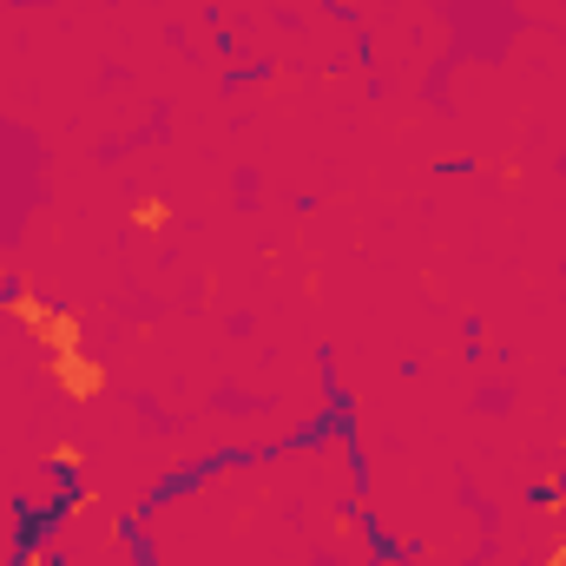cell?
Instances as JSON below:
<instances>
[{
  "mask_svg": "<svg viewBox=\"0 0 566 566\" xmlns=\"http://www.w3.org/2000/svg\"><path fill=\"white\" fill-rule=\"evenodd\" d=\"M7 316H13L20 329H40V323H46V303L33 296V283H27V277H20V290H13V296H7Z\"/></svg>",
  "mask_w": 566,
  "mask_h": 566,
  "instance_id": "3957f363",
  "label": "cell"
},
{
  "mask_svg": "<svg viewBox=\"0 0 566 566\" xmlns=\"http://www.w3.org/2000/svg\"><path fill=\"white\" fill-rule=\"evenodd\" d=\"M133 224H139V231H165V224H171V198H158V191L133 198Z\"/></svg>",
  "mask_w": 566,
  "mask_h": 566,
  "instance_id": "277c9868",
  "label": "cell"
},
{
  "mask_svg": "<svg viewBox=\"0 0 566 566\" xmlns=\"http://www.w3.org/2000/svg\"><path fill=\"white\" fill-rule=\"evenodd\" d=\"M13 566H60V560H53L46 547H27V554H20V560H13Z\"/></svg>",
  "mask_w": 566,
  "mask_h": 566,
  "instance_id": "ba28073f",
  "label": "cell"
},
{
  "mask_svg": "<svg viewBox=\"0 0 566 566\" xmlns=\"http://www.w3.org/2000/svg\"><path fill=\"white\" fill-rule=\"evenodd\" d=\"M53 468H60V474H80V468H86V448H80V441H60V448H53Z\"/></svg>",
  "mask_w": 566,
  "mask_h": 566,
  "instance_id": "8992f818",
  "label": "cell"
},
{
  "mask_svg": "<svg viewBox=\"0 0 566 566\" xmlns=\"http://www.w3.org/2000/svg\"><path fill=\"white\" fill-rule=\"evenodd\" d=\"M93 507H99V494H93V488H73V494H66V514H73V521H86Z\"/></svg>",
  "mask_w": 566,
  "mask_h": 566,
  "instance_id": "52a82bcc",
  "label": "cell"
},
{
  "mask_svg": "<svg viewBox=\"0 0 566 566\" xmlns=\"http://www.w3.org/2000/svg\"><path fill=\"white\" fill-rule=\"evenodd\" d=\"M547 566H566V541L560 547H547Z\"/></svg>",
  "mask_w": 566,
  "mask_h": 566,
  "instance_id": "9c48e42d",
  "label": "cell"
},
{
  "mask_svg": "<svg viewBox=\"0 0 566 566\" xmlns=\"http://www.w3.org/2000/svg\"><path fill=\"white\" fill-rule=\"evenodd\" d=\"M534 501H541L547 514H560V507H566V481H560V474H541V488H534Z\"/></svg>",
  "mask_w": 566,
  "mask_h": 566,
  "instance_id": "5b68a950",
  "label": "cell"
},
{
  "mask_svg": "<svg viewBox=\"0 0 566 566\" xmlns=\"http://www.w3.org/2000/svg\"><path fill=\"white\" fill-rule=\"evenodd\" d=\"M33 336L46 343V356H73V349H86V316L80 310H46V323Z\"/></svg>",
  "mask_w": 566,
  "mask_h": 566,
  "instance_id": "7a4b0ae2",
  "label": "cell"
},
{
  "mask_svg": "<svg viewBox=\"0 0 566 566\" xmlns=\"http://www.w3.org/2000/svg\"><path fill=\"white\" fill-rule=\"evenodd\" d=\"M53 389H60L66 402H99V396H106V363L86 356V349L53 356Z\"/></svg>",
  "mask_w": 566,
  "mask_h": 566,
  "instance_id": "6da1fadb",
  "label": "cell"
}]
</instances>
